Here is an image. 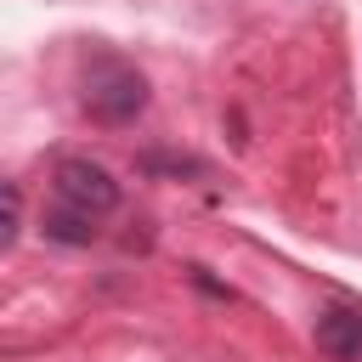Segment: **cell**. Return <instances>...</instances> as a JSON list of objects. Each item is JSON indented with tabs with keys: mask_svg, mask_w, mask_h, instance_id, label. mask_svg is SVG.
<instances>
[{
	"mask_svg": "<svg viewBox=\"0 0 362 362\" xmlns=\"http://www.w3.org/2000/svg\"><path fill=\"white\" fill-rule=\"evenodd\" d=\"M79 107L90 113V124L124 130L147 113V74L124 57H90L85 79H79Z\"/></svg>",
	"mask_w": 362,
	"mask_h": 362,
	"instance_id": "cell-1",
	"label": "cell"
},
{
	"mask_svg": "<svg viewBox=\"0 0 362 362\" xmlns=\"http://www.w3.org/2000/svg\"><path fill=\"white\" fill-rule=\"evenodd\" d=\"M51 187H57V204H68L79 215H96L102 221V215L119 209V181L102 164H90V158H62L57 175H51Z\"/></svg>",
	"mask_w": 362,
	"mask_h": 362,
	"instance_id": "cell-2",
	"label": "cell"
},
{
	"mask_svg": "<svg viewBox=\"0 0 362 362\" xmlns=\"http://www.w3.org/2000/svg\"><path fill=\"white\" fill-rule=\"evenodd\" d=\"M311 339L328 362H362V305H328L317 317Z\"/></svg>",
	"mask_w": 362,
	"mask_h": 362,
	"instance_id": "cell-3",
	"label": "cell"
},
{
	"mask_svg": "<svg viewBox=\"0 0 362 362\" xmlns=\"http://www.w3.org/2000/svg\"><path fill=\"white\" fill-rule=\"evenodd\" d=\"M45 238H57V243H90L96 238V215H79V209H57V215H45Z\"/></svg>",
	"mask_w": 362,
	"mask_h": 362,
	"instance_id": "cell-4",
	"label": "cell"
},
{
	"mask_svg": "<svg viewBox=\"0 0 362 362\" xmlns=\"http://www.w3.org/2000/svg\"><path fill=\"white\" fill-rule=\"evenodd\" d=\"M17 232H23V198H17V187H6V238H0V243L11 249Z\"/></svg>",
	"mask_w": 362,
	"mask_h": 362,
	"instance_id": "cell-5",
	"label": "cell"
}]
</instances>
